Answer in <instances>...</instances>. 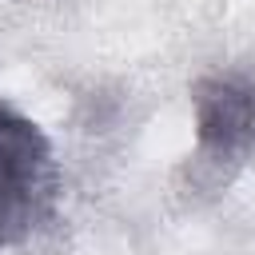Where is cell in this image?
Returning a JSON list of instances; mask_svg holds the SVG:
<instances>
[{
    "instance_id": "cell-1",
    "label": "cell",
    "mask_w": 255,
    "mask_h": 255,
    "mask_svg": "<svg viewBox=\"0 0 255 255\" xmlns=\"http://www.w3.org/2000/svg\"><path fill=\"white\" fill-rule=\"evenodd\" d=\"M60 195V163L44 128L0 104V247L24 243Z\"/></svg>"
},
{
    "instance_id": "cell-2",
    "label": "cell",
    "mask_w": 255,
    "mask_h": 255,
    "mask_svg": "<svg viewBox=\"0 0 255 255\" xmlns=\"http://www.w3.org/2000/svg\"><path fill=\"white\" fill-rule=\"evenodd\" d=\"M195 135L215 159H235L255 147V84L239 76H207L195 84Z\"/></svg>"
}]
</instances>
